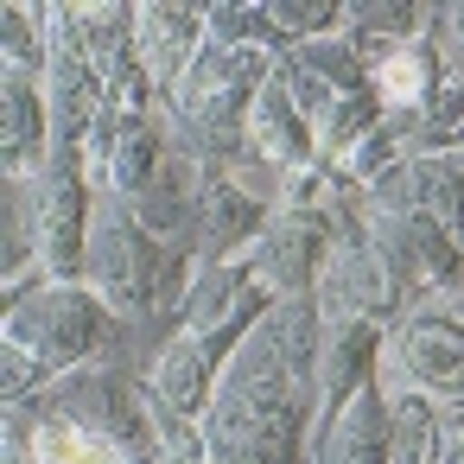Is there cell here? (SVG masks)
<instances>
[{
	"label": "cell",
	"mask_w": 464,
	"mask_h": 464,
	"mask_svg": "<svg viewBox=\"0 0 464 464\" xmlns=\"http://www.w3.org/2000/svg\"><path fill=\"white\" fill-rule=\"evenodd\" d=\"M324 318L318 299H280L229 356L217 401L204 407L210 464H305L312 432L324 420L318 388Z\"/></svg>",
	"instance_id": "6da1fadb"
},
{
	"label": "cell",
	"mask_w": 464,
	"mask_h": 464,
	"mask_svg": "<svg viewBox=\"0 0 464 464\" xmlns=\"http://www.w3.org/2000/svg\"><path fill=\"white\" fill-rule=\"evenodd\" d=\"M121 318H185L198 261L191 248H172L140 229V217L115 198L96 191V223H90V274H83Z\"/></svg>",
	"instance_id": "7a4b0ae2"
},
{
	"label": "cell",
	"mask_w": 464,
	"mask_h": 464,
	"mask_svg": "<svg viewBox=\"0 0 464 464\" xmlns=\"http://www.w3.org/2000/svg\"><path fill=\"white\" fill-rule=\"evenodd\" d=\"M121 324L128 318L90 280H45V286H33L26 299L7 305V343L33 350L52 382L102 362L121 343Z\"/></svg>",
	"instance_id": "3957f363"
},
{
	"label": "cell",
	"mask_w": 464,
	"mask_h": 464,
	"mask_svg": "<svg viewBox=\"0 0 464 464\" xmlns=\"http://www.w3.org/2000/svg\"><path fill=\"white\" fill-rule=\"evenodd\" d=\"M39 198V267L52 280L90 274V223H96V179L77 140H52V160L33 172Z\"/></svg>",
	"instance_id": "277c9868"
},
{
	"label": "cell",
	"mask_w": 464,
	"mask_h": 464,
	"mask_svg": "<svg viewBox=\"0 0 464 464\" xmlns=\"http://www.w3.org/2000/svg\"><path fill=\"white\" fill-rule=\"evenodd\" d=\"M39 407H52V413H64V420H77V426H90V432L109 439L121 458H153V451H160V426H153V413H147V382H128L115 362H90V369H77V375H58V382L39 394Z\"/></svg>",
	"instance_id": "5b68a950"
},
{
	"label": "cell",
	"mask_w": 464,
	"mask_h": 464,
	"mask_svg": "<svg viewBox=\"0 0 464 464\" xmlns=\"http://www.w3.org/2000/svg\"><path fill=\"white\" fill-rule=\"evenodd\" d=\"M331 223L324 217H305V210H274L267 236L242 255V267L274 293V299H312L318 293V274L331 261Z\"/></svg>",
	"instance_id": "8992f818"
},
{
	"label": "cell",
	"mask_w": 464,
	"mask_h": 464,
	"mask_svg": "<svg viewBox=\"0 0 464 464\" xmlns=\"http://www.w3.org/2000/svg\"><path fill=\"white\" fill-rule=\"evenodd\" d=\"M274 223L267 191H248L223 160H204V198H198V242L210 261H242Z\"/></svg>",
	"instance_id": "52a82bcc"
},
{
	"label": "cell",
	"mask_w": 464,
	"mask_h": 464,
	"mask_svg": "<svg viewBox=\"0 0 464 464\" xmlns=\"http://www.w3.org/2000/svg\"><path fill=\"white\" fill-rule=\"evenodd\" d=\"M305 464H388V394H382V382L324 407Z\"/></svg>",
	"instance_id": "ba28073f"
},
{
	"label": "cell",
	"mask_w": 464,
	"mask_h": 464,
	"mask_svg": "<svg viewBox=\"0 0 464 464\" xmlns=\"http://www.w3.org/2000/svg\"><path fill=\"white\" fill-rule=\"evenodd\" d=\"M0 160H7V179H33L52 160V102L45 77L33 71L0 77Z\"/></svg>",
	"instance_id": "9c48e42d"
},
{
	"label": "cell",
	"mask_w": 464,
	"mask_h": 464,
	"mask_svg": "<svg viewBox=\"0 0 464 464\" xmlns=\"http://www.w3.org/2000/svg\"><path fill=\"white\" fill-rule=\"evenodd\" d=\"M401 362H407L413 388H426L439 401L464 394V331L439 305H420V312L401 318Z\"/></svg>",
	"instance_id": "30bf717a"
},
{
	"label": "cell",
	"mask_w": 464,
	"mask_h": 464,
	"mask_svg": "<svg viewBox=\"0 0 464 464\" xmlns=\"http://www.w3.org/2000/svg\"><path fill=\"white\" fill-rule=\"evenodd\" d=\"M388 343H382V324L362 318V312H343V318H324V350H318V388H324V407L350 401L356 388L375 382Z\"/></svg>",
	"instance_id": "8fae6325"
},
{
	"label": "cell",
	"mask_w": 464,
	"mask_h": 464,
	"mask_svg": "<svg viewBox=\"0 0 464 464\" xmlns=\"http://www.w3.org/2000/svg\"><path fill=\"white\" fill-rule=\"evenodd\" d=\"M248 147L274 166V172H305V166H318V128L293 109V96L280 90V77L261 90V102H255V115H248Z\"/></svg>",
	"instance_id": "7c38bea8"
},
{
	"label": "cell",
	"mask_w": 464,
	"mask_h": 464,
	"mask_svg": "<svg viewBox=\"0 0 464 464\" xmlns=\"http://www.w3.org/2000/svg\"><path fill=\"white\" fill-rule=\"evenodd\" d=\"M198 52H204V7H172V0L140 7V64L160 90H172Z\"/></svg>",
	"instance_id": "4fadbf2b"
},
{
	"label": "cell",
	"mask_w": 464,
	"mask_h": 464,
	"mask_svg": "<svg viewBox=\"0 0 464 464\" xmlns=\"http://www.w3.org/2000/svg\"><path fill=\"white\" fill-rule=\"evenodd\" d=\"M426 26V7H407V0H350L343 7V45L375 71L388 64L401 45H413Z\"/></svg>",
	"instance_id": "5bb4252c"
},
{
	"label": "cell",
	"mask_w": 464,
	"mask_h": 464,
	"mask_svg": "<svg viewBox=\"0 0 464 464\" xmlns=\"http://www.w3.org/2000/svg\"><path fill=\"white\" fill-rule=\"evenodd\" d=\"M407 210H426L464 248V166H458V153H407Z\"/></svg>",
	"instance_id": "9a60e30c"
},
{
	"label": "cell",
	"mask_w": 464,
	"mask_h": 464,
	"mask_svg": "<svg viewBox=\"0 0 464 464\" xmlns=\"http://www.w3.org/2000/svg\"><path fill=\"white\" fill-rule=\"evenodd\" d=\"M439 83H445V58L432 52V39H413V45H401L388 64L369 71V90L382 96L388 115H420Z\"/></svg>",
	"instance_id": "2e32d148"
},
{
	"label": "cell",
	"mask_w": 464,
	"mask_h": 464,
	"mask_svg": "<svg viewBox=\"0 0 464 464\" xmlns=\"http://www.w3.org/2000/svg\"><path fill=\"white\" fill-rule=\"evenodd\" d=\"M413 128H420V115H382V121H375V128L337 160V179H350V185H375L382 172H394V166L407 160Z\"/></svg>",
	"instance_id": "e0dca14e"
},
{
	"label": "cell",
	"mask_w": 464,
	"mask_h": 464,
	"mask_svg": "<svg viewBox=\"0 0 464 464\" xmlns=\"http://www.w3.org/2000/svg\"><path fill=\"white\" fill-rule=\"evenodd\" d=\"M33 413H39V432H33V458L39 464H134L109 439H96L90 426H77V420H64L52 407H33Z\"/></svg>",
	"instance_id": "ac0fdd59"
},
{
	"label": "cell",
	"mask_w": 464,
	"mask_h": 464,
	"mask_svg": "<svg viewBox=\"0 0 464 464\" xmlns=\"http://www.w3.org/2000/svg\"><path fill=\"white\" fill-rule=\"evenodd\" d=\"M204 39L210 45H261V52L286 58V39L274 33L261 0H210L204 7Z\"/></svg>",
	"instance_id": "d6986e66"
},
{
	"label": "cell",
	"mask_w": 464,
	"mask_h": 464,
	"mask_svg": "<svg viewBox=\"0 0 464 464\" xmlns=\"http://www.w3.org/2000/svg\"><path fill=\"white\" fill-rule=\"evenodd\" d=\"M458 147H464V77L445 71V83L420 109V128H413L407 153H458Z\"/></svg>",
	"instance_id": "ffe728a7"
},
{
	"label": "cell",
	"mask_w": 464,
	"mask_h": 464,
	"mask_svg": "<svg viewBox=\"0 0 464 464\" xmlns=\"http://www.w3.org/2000/svg\"><path fill=\"white\" fill-rule=\"evenodd\" d=\"M382 115H388V109H382V96H375V90H350V96H337V102H331V115L318 121V160H324V166H337V160H343V153H350V147L382 121Z\"/></svg>",
	"instance_id": "44dd1931"
},
{
	"label": "cell",
	"mask_w": 464,
	"mask_h": 464,
	"mask_svg": "<svg viewBox=\"0 0 464 464\" xmlns=\"http://www.w3.org/2000/svg\"><path fill=\"white\" fill-rule=\"evenodd\" d=\"M286 58H293L299 71H312L318 83H331L337 96H350V90H369V64H362V58H356V52L343 45V33H337V39H312V45H293Z\"/></svg>",
	"instance_id": "7402d4cb"
},
{
	"label": "cell",
	"mask_w": 464,
	"mask_h": 464,
	"mask_svg": "<svg viewBox=\"0 0 464 464\" xmlns=\"http://www.w3.org/2000/svg\"><path fill=\"white\" fill-rule=\"evenodd\" d=\"M45 388H52V375L33 350L0 343V394H7V407H33V394H45Z\"/></svg>",
	"instance_id": "603a6c76"
},
{
	"label": "cell",
	"mask_w": 464,
	"mask_h": 464,
	"mask_svg": "<svg viewBox=\"0 0 464 464\" xmlns=\"http://www.w3.org/2000/svg\"><path fill=\"white\" fill-rule=\"evenodd\" d=\"M274 77H280V90L293 96V109H299V115H305L312 128H318V121L331 115V102H337V90H331V83H318L312 71H299L293 58H280V71H274Z\"/></svg>",
	"instance_id": "cb8c5ba5"
},
{
	"label": "cell",
	"mask_w": 464,
	"mask_h": 464,
	"mask_svg": "<svg viewBox=\"0 0 464 464\" xmlns=\"http://www.w3.org/2000/svg\"><path fill=\"white\" fill-rule=\"evenodd\" d=\"M439 312H445V318L464 331V286H458V293H445V299H439Z\"/></svg>",
	"instance_id": "d4e9b609"
},
{
	"label": "cell",
	"mask_w": 464,
	"mask_h": 464,
	"mask_svg": "<svg viewBox=\"0 0 464 464\" xmlns=\"http://www.w3.org/2000/svg\"><path fill=\"white\" fill-rule=\"evenodd\" d=\"M439 464H464V439H445V451H439Z\"/></svg>",
	"instance_id": "484cf974"
},
{
	"label": "cell",
	"mask_w": 464,
	"mask_h": 464,
	"mask_svg": "<svg viewBox=\"0 0 464 464\" xmlns=\"http://www.w3.org/2000/svg\"><path fill=\"white\" fill-rule=\"evenodd\" d=\"M7 464H39V458L33 451H7Z\"/></svg>",
	"instance_id": "4316f807"
},
{
	"label": "cell",
	"mask_w": 464,
	"mask_h": 464,
	"mask_svg": "<svg viewBox=\"0 0 464 464\" xmlns=\"http://www.w3.org/2000/svg\"><path fill=\"white\" fill-rule=\"evenodd\" d=\"M134 464H153V458H134Z\"/></svg>",
	"instance_id": "83f0119b"
}]
</instances>
